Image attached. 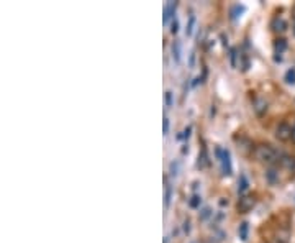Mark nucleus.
Here are the masks:
<instances>
[{"instance_id": "1", "label": "nucleus", "mask_w": 295, "mask_h": 243, "mask_svg": "<svg viewBox=\"0 0 295 243\" xmlns=\"http://www.w3.org/2000/svg\"><path fill=\"white\" fill-rule=\"evenodd\" d=\"M253 158L256 159V161L264 163V164H276V163H280L282 155L272 145L262 143V145L254 146Z\"/></svg>"}, {"instance_id": "2", "label": "nucleus", "mask_w": 295, "mask_h": 243, "mask_svg": "<svg viewBox=\"0 0 295 243\" xmlns=\"http://www.w3.org/2000/svg\"><path fill=\"white\" fill-rule=\"evenodd\" d=\"M215 155L218 158V161L221 164V174L223 176H229L233 173V166H231V156H229V151L228 150H223V148H216L215 150Z\"/></svg>"}, {"instance_id": "3", "label": "nucleus", "mask_w": 295, "mask_h": 243, "mask_svg": "<svg viewBox=\"0 0 295 243\" xmlns=\"http://www.w3.org/2000/svg\"><path fill=\"white\" fill-rule=\"evenodd\" d=\"M254 206H256V197L251 196V194H245V196L238 199L236 209L240 214H248V212L254 209Z\"/></svg>"}, {"instance_id": "4", "label": "nucleus", "mask_w": 295, "mask_h": 243, "mask_svg": "<svg viewBox=\"0 0 295 243\" xmlns=\"http://www.w3.org/2000/svg\"><path fill=\"white\" fill-rule=\"evenodd\" d=\"M292 133H294V128L290 127V125L284 123V122L277 125V128H276V138H277V140H280V141L292 140Z\"/></svg>"}, {"instance_id": "5", "label": "nucleus", "mask_w": 295, "mask_h": 243, "mask_svg": "<svg viewBox=\"0 0 295 243\" xmlns=\"http://www.w3.org/2000/svg\"><path fill=\"white\" fill-rule=\"evenodd\" d=\"M290 242V230L287 227H279L274 232V243H289Z\"/></svg>"}, {"instance_id": "6", "label": "nucleus", "mask_w": 295, "mask_h": 243, "mask_svg": "<svg viewBox=\"0 0 295 243\" xmlns=\"http://www.w3.org/2000/svg\"><path fill=\"white\" fill-rule=\"evenodd\" d=\"M287 21H285L284 18H282L280 15H277L274 17V20H272V23H271V28L274 30L276 33H284L285 30H287Z\"/></svg>"}, {"instance_id": "7", "label": "nucleus", "mask_w": 295, "mask_h": 243, "mask_svg": "<svg viewBox=\"0 0 295 243\" xmlns=\"http://www.w3.org/2000/svg\"><path fill=\"white\" fill-rule=\"evenodd\" d=\"M287 50V40H284V38H277L274 41V53H276V61H280L282 59V53Z\"/></svg>"}, {"instance_id": "8", "label": "nucleus", "mask_w": 295, "mask_h": 243, "mask_svg": "<svg viewBox=\"0 0 295 243\" xmlns=\"http://www.w3.org/2000/svg\"><path fill=\"white\" fill-rule=\"evenodd\" d=\"M253 107H254V110H256V114H258V115L266 114V112H267V102H266V99L256 97L254 102H253Z\"/></svg>"}, {"instance_id": "9", "label": "nucleus", "mask_w": 295, "mask_h": 243, "mask_svg": "<svg viewBox=\"0 0 295 243\" xmlns=\"http://www.w3.org/2000/svg\"><path fill=\"white\" fill-rule=\"evenodd\" d=\"M176 7H177V2H169L166 7H164V23H167L169 18H176L174 14H176Z\"/></svg>"}, {"instance_id": "10", "label": "nucleus", "mask_w": 295, "mask_h": 243, "mask_svg": "<svg viewBox=\"0 0 295 243\" xmlns=\"http://www.w3.org/2000/svg\"><path fill=\"white\" fill-rule=\"evenodd\" d=\"M249 188V182H248V177H246L245 174L240 176V181H238V191H240V194H243L245 196V192L248 191Z\"/></svg>"}, {"instance_id": "11", "label": "nucleus", "mask_w": 295, "mask_h": 243, "mask_svg": "<svg viewBox=\"0 0 295 243\" xmlns=\"http://www.w3.org/2000/svg\"><path fill=\"white\" fill-rule=\"evenodd\" d=\"M248 232H249L248 222H241V224H240V228H238V233H240V238H241L243 242L248 240Z\"/></svg>"}, {"instance_id": "12", "label": "nucleus", "mask_w": 295, "mask_h": 243, "mask_svg": "<svg viewBox=\"0 0 295 243\" xmlns=\"http://www.w3.org/2000/svg\"><path fill=\"white\" fill-rule=\"evenodd\" d=\"M240 54L241 53H238V50L236 48H231V51H229V59H231V66L233 68H238V58H240Z\"/></svg>"}, {"instance_id": "13", "label": "nucleus", "mask_w": 295, "mask_h": 243, "mask_svg": "<svg viewBox=\"0 0 295 243\" xmlns=\"http://www.w3.org/2000/svg\"><path fill=\"white\" fill-rule=\"evenodd\" d=\"M198 166H200V168L208 166V156H207V150L205 148L202 150V155H198Z\"/></svg>"}, {"instance_id": "14", "label": "nucleus", "mask_w": 295, "mask_h": 243, "mask_svg": "<svg viewBox=\"0 0 295 243\" xmlns=\"http://www.w3.org/2000/svg\"><path fill=\"white\" fill-rule=\"evenodd\" d=\"M171 197H172V188L169 184H166V194H164V206L166 207L171 206Z\"/></svg>"}, {"instance_id": "15", "label": "nucleus", "mask_w": 295, "mask_h": 243, "mask_svg": "<svg viewBox=\"0 0 295 243\" xmlns=\"http://www.w3.org/2000/svg\"><path fill=\"white\" fill-rule=\"evenodd\" d=\"M172 54H174L176 61L179 63V61H180V45H179V41H174V45H172Z\"/></svg>"}, {"instance_id": "16", "label": "nucleus", "mask_w": 295, "mask_h": 243, "mask_svg": "<svg viewBox=\"0 0 295 243\" xmlns=\"http://www.w3.org/2000/svg\"><path fill=\"white\" fill-rule=\"evenodd\" d=\"M285 81H287L289 84H295V69L294 68L285 72Z\"/></svg>"}, {"instance_id": "17", "label": "nucleus", "mask_w": 295, "mask_h": 243, "mask_svg": "<svg viewBox=\"0 0 295 243\" xmlns=\"http://www.w3.org/2000/svg\"><path fill=\"white\" fill-rule=\"evenodd\" d=\"M243 10H245V7H243V5H235V7L231 8V18H233V20L238 18V17H240L238 14H241Z\"/></svg>"}, {"instance_id": "18", "label": "nucleus", "mask_w": 295, "mask_h": 243, "mask_svg": "<svg viewBox=\"0 0 295 243\" xmlns=\"http://www.w3.org/2000/svg\"><path fill=\"white\" fill-rule=\"evenodd\" d=\"M194 27H195V17H194V15H190V18H189V25H187V35H192V32H194Z\"/></svg>"}, {"instance_id": "19", "label": "nucleus", "mask_w": 295, "mask_h": 243, "mask_svg": "<svg viewBox=\"0 0 295 243\" xmlns=\"http://www.w3.org/2000/svg\"><path fill=\"white\" fill-rule=\"evenodd\" d=\"M200 202H202V199H200V196H194L192 199H190V207H198L200 206Z\"/></svg>"}, {"instance_id": "20", "label": "nucleus", "mask_w": 295, "mask_h": 243, "mask_svg": "<svg viewBox=\"0 0 295 243\" xmlns=\"http://www.w3.org/2000/svg\"><path fill=\"white\" fill-rule=\"evenodd\" d=\"M163 133L164 135H167L169 133V119L167 117H164V120H163Z\"/></svg>"}, {"instance_id": "21", "label": "nucleus", "mask_w": 295, "mask_h": 243, "mask_svg": "<svg viewBox=\"0 0 295 243\" xmlns=\"http://www.w3.org/2000/svg\"><path fill=\"white\" fill-rule=\"evenodd\" d=\"M172 104H174V101H172V92H171V90H167V92H166V105L172 107Z\"/></svg>"}, {"instance_id": "22", "label": "nucleus", "mask_w": 295, "mask_h": 243, "mask_svg": "<svg viewBox=\"0 0 295 243\" xmlns=\"http://www.w3.org/2000/svg\"><path fill=\"white\" fill-rule=\"evenodd\" d=\"M177 171H179V163H171V174L172 176H176L177 174Z\"/></svg>"}, {"instance_id": "23", "label": "nucleus", "mask_w": 295, "mask_h": 243, "mask_svg": "<svg viewBox=\"0 0 295 243\" xmlns=\"http://www.w3.org/2000/svg\"><path fill=\"white\" fill-rule=\"evenodd\" d=\"M177 30H179V23H177V18H174L171 23V33H177Z\"/></svg>"}, {"instance_id": "24", "label": "nucleus", "mask_w": 295, "mask_h": 243, "mask_svg": "<svg viewBox=\"0 0 295 243\" xmlns=\"http://www.w3.org/2000/svg\"><path fill=\"white\" fill-rule=\"evenodd\" d=\"M210 215H212V210H210V209H203L202 215H200V219H202V220H205L207 217H210Z\"/></svg>"}, {"instance_id": "25", "label": "nucleus", "mask_w": 295, "mask_h": 243, "mask_svg": "<svg viewBox=\"0 0 295 243\" xmlns=\"http://www.w3.org/2000/svg\"><path fill=\"white\" fill-rule=\"evenodd\" d=\"M190 130H192L190 127L185 128V130H184V135H182V137H184V138H189V137H190Z\"/></svg>"}, {"instance_id": "26", "label": "nucleus", "mask_w": 295, "mask_h": 243, "mask_svg": "<svg viewBox=\"0 0 295 243\" xmlns=\"http://www.w3.org/2000/svg\"><path fill=\"white\" fill-rule=\"evenodd\" d=\"M184 225H185V227H184V230H185V232H189V230H190V227H189V225H190V224H189V220H187V222H185Z\"/></svg>"}, {"instance_id": "27", "label": "nucleus", "mask_w": 295, "mask_h": 243, "mask_svg": "<svg viewBox=\"0 0 295 243\" xmlns=\"http://www.w3.org/2000/svg\"><path fill=\"white\" fill-rule=\"evenodd\" d=\"M292 128H294V133H292V140H294V143H295V123H294V127H292Z\"/></svg>"}, {"instance_id": "28", "label": "nucleus", "mask_w": 295, "mask_h": 243, "mask_svg": "<svg viewBox=\"0 0 295 243\" xmlns=\"http://www.w3.org/2000/svg\"><path fill=\"white\" fill-rule=\"evenodd\" d=\"M294 33H295V25H294Z\"/></svg>"}]
</instances>
